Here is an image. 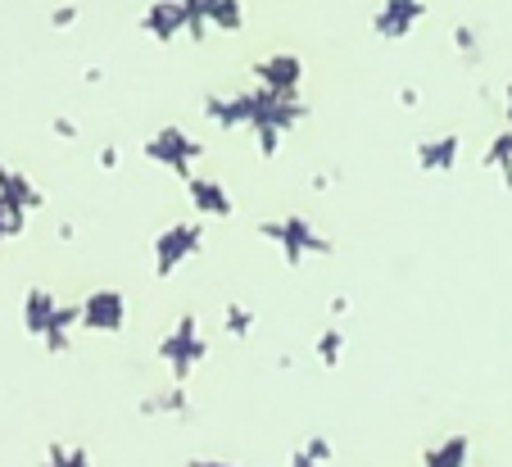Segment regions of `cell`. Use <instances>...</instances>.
Listing matches in <instances>:
<instances>
[{
    "instance_id": "1",
    "label": "cell",
    "mask_w": 512,
    "mask_h": 467,
    "mask_svg": "<svg viewBox=\"0 0 512 467\" xmlns=\"http://www.w3.org/2000/svg\"><path fill=\"white\" fill-rule=\"evenodd\" d=\"M168 359V368L177 372V377H186V372L195 368V363L204 359V336H200V327H195V318H182L173 327V336L164 341V350H159Z\"/></svg>"
},
{
    "instance_id": "11",
    "label": "cell",
    "mask_w": 512,
    "mask_h": 467,
    "mask_svg": "<svg viewBox=\"0 0 512 467\" xmlns=\"http://www.w3.org/2000/svg\"><path fill=\"white\" fill-rule=\"evenodd\" d=\"M46 467H87V454H82V449L55 445V449H50V463H46Z\"/></svg>"
},
{
    "instance_id": "13",
    "label": "cell",
    "mask_w": 512,
    "mask_h": 467,
    "mask_svg": "<svg viewBox=\"0 0 512 467\" xmlns=\"http://www.w3.org/2000/svg\"><path fill=\"white\" fill-rule=\"evenodd\" d=\"M73 19H78V10H73V5H64V10L55 14V23H59V28H64V23H73Z\"/></svg>"
},
{
    "instance_id": "4",
    "label": "cell",
    "mask_w": 512,
    "mask_h": 467,
    "mask_svg": "<svg viewBox=\"0 0 512 467\" xmlns=\"http://www.w3.org/2000/svg\"><path fill=\"white\" fill-rule=\"evenodd\" d=\"M191 245H200V227L195 223H186V227H173V232L159 241V273H173L177 268V259H186L191 254Z\"/></svg>"
},
{
    "instance_id": "2",
    "label": "cell",
    "mask_w": 512,
    "mask_h": 467,
    "mask_svg": "<svg viewBox=\"0 0 512 467\" xmlns=\"http://www.w3.org/2000/svg\"><path fill=\"white\" fill-rule=\"evenodd\" d=\"M259 232L272 236V241H281L286 259H300V254H327L331 250V241H322V236L313 232L304 218H290V223H263Z\"/></svg>"
},
{
    "instance_id": "10",
    "label": "cell",
    "mask_w": 512,
    "mask_h": 467,
    "mask_svg": "<svg viewBox=\"0 0 512 467\" xmlns=\"http://www.w3.org/2000/svg\"><path fill=\"white\" fill-rule=\"evenodd\" d=\"M250 327H254V313L241 309V304H227V331H232V336H245Z\"/></svg>"
},
{
    "instance_id": "14",
    "label": "cell",
    "mask_w": 512,
    "mask_h": 467,
    "mask_svg": "<svg viewBox=\"0 0 512 467\" xmlns=\"http://www.w3.org/2000/svg\"><path fill=\"white\" fill-rule=\"evenodd\" d=\"M55 132H59V137H78V127L68 123V118H59V123H55Z\"/></svg>"
},
{
    "instance_id": "9",
    "label": "cell",
    "mask_w": 512,
    "mask_h": 467,
    "mask_svg": "<svg viewBox=\"0 0 512 467\" xmlns=\"http://www.w3.org/2000/svg\"><path fill=\"white\" fill-rule=\"evenodd\" d=\"M340 350H345V336H340L336 327H331V331H322V341H318L322 363H340Z\"/></svg>"
},
{
    "instance_id": "15",
    "label": "cell",
    "mask_w": 512,
    "mask_h": 467,
    "mask_svg": "<svg viewBox=\"0 0 512 467\" xmlns=\"http://www.w3.org/2000/svg\"><path fill=\"white\" fill-rule=\"evenodd\" d=\"M191 467H236V463H204V458H195Z\"/></svg>"
},
{
    "instance_id": "6",
    "label": "cell",
    "mask_w": 512,
    "mask_h": 467,
    "mask_svg": "<svg viewBox=\"0 0 512 467\" xmlns=\"http://www.w3.org/2000/svg\"><path fill=\"white\" fill-rule=\"evenodd\" d=\"M454 155H458V141L454 137H445L440 146H431V141H426V146H422V168H440V173H445V168L454 164Z\"/></svg>"
},
{
    "instance_id": "5",
    "label": "cell",
    "mask_w": 512,
    "mask_h": 467,
    "mask_svg": "<svg viewBox=\"0 0 512 467\" xmlns=\"http://www.w3.org/2000/svg\"><path fill=\"white\" fill-rule=\"evenodd\" d=\"M191 195L200 200V209L204 214H218V218H227L232 214V200H227V191L223 186H213V182H191Z\"/></svg>"
},
{
    "instance_id": "12",
    "label": "cell",
    "mask_w": 512,
    "mask_h": 467,
    "mask_svg": "<svg viewBox=\"0 0 512 467\" xmlns=\"http://www.w3.org/2000/svg\"><path fill=\"white\" fill-rule=\"evenodd\" d=\"M100 168H109V173H114V168H118V150H100Z\"/></svg>"
},
{
    "instance_id": "3",
    "label": "cell",
    "mask_w": 512,
    "mask_h": 467,
    "mask_svg": "<svg viewBox=\"0 0 512 467\" xmlns=\"http://www.w3.org/2000/svg\"><path fill=\"white\" fill-rule=\"evenodd\" d=\"M78 318L96 331H118L123 327V295L118 291H96L87 304L78 309Z\"/></svg>"
},
{
    "instance_id": "16",
    "label": "cell",
    "mask_w": 512,
    "mask_h": 467,
    "mask_svg": "<svg viewBox=\"0 0 512 467\" xmlns=\"http://www.w3.org/2000/svg\"><path fill=\"white\" fill-rule=\"evenodd\" d=\"M508 100H512V91H508Z\"/></svg>"
},
{
    "instance_id": "7",
    "label": "cell",
    "mask_w": 512,
    "mask_h": 467,
    "mask_svg": "<svg viewBox=\"0 0 512 467\" xmlns=\"http://www.w3.org/2000/svg\"><path fill=\"white\" fill-rule=\"evenodd\" d=\"M485 164H490V168H499V173H503V182L512 186V132H508V137H499V141H494V146H490V155H485Z\"/></svg>"
},
{
    "instance_id": "8",
    "label": "cell",
    "mask_w": 512,
    "mask_h": 467,
    "mask_svg": "<svg viewBox=\"0 0 512 467\" xmlns=\"http://www.w3.org/2000/svg\"><path fill=\"white\" fill-rule=\"evenodd\" d=\"M327 458H331V445H327L322 436H313L309 445L295 454V467H318V463H327Z\"/></svg>"
}]
</instances>
